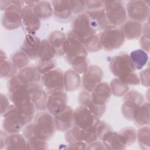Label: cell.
Listing matches in <instances>:
<instances>
[{
    "label": "cell",
    "mask_w": 150,
    "mask_h": 150,
    "mask_svg": "<svg viewBox=\"0 0 150 150\" xmlns=\"http://www.w3.org/2000/svg\"><path fill=\"white\" fill-rule=\"evenodd\" d=\"M66 40V36L62 32L55 30L50 34L48 41L54 52L55 56H64V45Z\"/></svg>",
    "instance_id": "25"
},
{
    "label": "cell",
    "mask_w": 150,
    "mask_h": 150,
    "mask_svg": "<svg viewBox=\"0 0 150 150\" xmlns=\"http://www.w3.org/2000/svg\"><path fill=\"white\" fill-rule=\"evenodd\" d=\"M124 84L129 86V85H139L140 84L139 78L138 75L135 73H130L128 75H126L122 77L119 79Z\"/></svg>",
    "instance_id": "42"
},
{
    "label": "cell",
    "mask_w": 150,
    "mask_h": 150,
    "mask_svg": "<svg viewBox=\"0 0 150 150\" xmlns=\"http://www.w3.org/2000/svg\"><path fill=\"white\" fill-rule=\"evenodd\" d=\"M129 57L137 70H141L146 65L148 60L147 53L141 49L132 51Z\"/></svg>",
    "instance_id": "32"
},
{
    "label": "cell",
    "mask_w": 150,
    "mask_h": 150,
    "mask_svg": "<svg viewBox=\"0 0 150 150\" xmlns=\"http://www.w3.org/2000/svg\"><path fill=\"white\" fill-rule=\"evenodd\" d=\"M67 105V96L63 91L49 95L46 110L53 116L63 111Z\"/></svg>",
    "instance_id": "17"
},
{
    "label": "cell",
    "mask_w": 150,
    "mask_h": 150,
    "mask_svg": "<svg viewBox=\"0 0 150 150\" xmlns=\"http://www.w3.org/2000/svg\"><path fill=\"white\" fill-rule=\"evenodd\" d=\"M125 39L134 40L139 38L142 32L141 23L132 20L126 21L120 28Z\"/></svg>",
    "instance_id": "24"
},
{
    "label": "cell",
    "mask_w": 150,
    "mask_h": 150,
    "mask_svg": "<svg viewBox=\"0 0 150 150\" xmlns=\"http://www.w3.org/2000/svg\"><path fill=\"white\" fill-rule=\"evenodd\" d=\"M106 149H124L127 148L119 134L112 129L108 130L100 138Z\"/></svg>",
    "instance_id": "21"
},
{
    "label": "cell",
    "mask_w": 150,
    "mask_h": 150,
    "mask_svg": "<svg viewBox=\"0 0 150 150\" xmlns=\"http://www.w3.org/2000/svg\"><path fill=\"white\" fill-rule=\"evenodd\" d=\"M100 120L99 119L92 126L80 129V138L81 141H83L87 144L94 142L98 139L97 136V127Z\"/></svg>",
    "instance_id": "33"
},
{
    "label": "cell",
    "mask_w": 150,
    "mask_h": 150,
    "mask_svg": "<svg viewBox=\"0 0 150 150\" xmlns=\"http://www.w3.org/2000/svg\"><path fill=\"white\" fill-rule=\"evenodd\" d=\"M144 103V97L141 93L135 90H129L125 95L121 106V113L128 120L132 121L134 112L136 108Z\"/></svg>",
    "instance_id": "12"
},
{
    "label": "cell",
    "mask_w": 150,
    "mask_h": 150,
    "mask_svg": "<svg viewBox=\"0 0 150 150\" xmlns=\"http://www.w3.org/2000/svg\"><path fill=\"white\" fill-rule=\"evenodd\" d=\"M11 61L18 69L21 70L28 66L30 58L22 50H19L12 54Z\"/></svg>",
    "instance_id": "36"
},
{
    "label": "cell",
    "mask_w": 150,
    "mask_h": 150,
    "mask_svg": "<svg viewBox=\"0 0 150 150\" xmlns=\"http://www.w3.org/2000/svg\"><path fill=\"white\" fill-rule=\"evenodd\" d=\"M80 128L74 125L70 129L66 131L64 135V138L66 141L68 143L81 141L80 138Z\"/></svg>",
    "instance_id": "40"
},
{
    "label": "cell",
    "mask_w": 150,
    "mask_h": 150,
    "mask_svg": "<svg viewBox=\"0 0 150 150\" xmlns=\"http://www.w3.org/2000/svg\"><path fill=\"white\" fill-rule=\"evenodd\" d=\"M111 95L110 84L105 81L100 83L90 93L91 101L98 106H106Z\"/></svg>",
    "instance_id": "18"
},
{
    "label": "cell",
    "mask_w": 150,
    "mask_h": 150,
    "mask_svg": "<svg viewBox=\"0 0 150 150\" xmlns=\"http://www.w3.org/2000/svg\"><path fill=\"white\" fill-rule=\"evenodd\" d=\"M33 123L42 138L46 141L50 139L56 130L54 116L48 111L38 112L34 117Z\"/></svg>",
    "instance_id": "5"
},
{
    "label": "cell",
    "mask_w": 150,
    "mask_h": 150,
    "mask_svg": "<svg viewBox=\"0 0 150 150\" xmlns=\"http://www.w3.org/2000/svg\"><path fill=\"white\" fill-rule=\"evenodd\" d=\"M97 31L93 21L84 12L75 18L71 25V29L69 33L82 44L97 35Z\"/></svg>",
    "instance_id": "3"
},
{
    "label": "cell",
    "mask_w": 150,
    "mask_h": 150,
    "mask_svg": "<svg viewBox=\"0 0 150 150\" xmlns=\"http://www.w3.org/2000/svg\"><path fill=\"white\" fill-rule=\"evenodd\" d=\"M105 149L103 142L96 141L87 145V149Z\"/></svg>",
    "instance_id": "47"
},
{
    "label": "cell",
    "mask_w": 150,
    "mask_h": 150,
    "mask_svg": "<svg viewBox=\"0 0 150 150\" xmlns=\"http://www.w3.org/2000/svg\"><path fill=\"white\" fill-rule=\"evenodd\" d=\"M23 1H12V3L4 12L2 25L7 30H13L22 25L21 13Z\"/></svg>",
    "instance_id": "6"
},
{
    "label": "cell",
    "mask_w": 150,
    "mask_h": 150,
    "mask_svg": "<svg viewBox=\"0 0 150 150\" xmlns=\"http://www.w3.org/2000/svg\"><path fill=\"white\" fill-rule=\"evenodd\" d=\"M140 83L145 87H148L149 86V67L141 71L139 73Z\"/></svg>",
    "instance_id": "43"
},
{
    "label": "cell",
    "mask_w": 150,
    "mask_h": 150,
    "mask_svg": "<svg viewBox=\"0 0 150 150\" xmlns=\"http://www.w3.org/2000/svg\"><path fill=\"white\" fill-rule=\"evenodd\" d=\"M87 144L83 141H77L75 142L69 143L68 149H87Z\"/></svg>",
    "instance_id": "46"
},
{
    "label": "cell",
    "mask_w": 150,
    "mask_h": 150,
    "mask_svg": "<svg viewBox=\"0 0 150 150\" xmlns=\"http://www.w3.org/2000/svg\"><path fill=\"white\" fill-rule=\"evenodd\" d=\"M73 118L74 125L81 129L92 126L99 120L88 109L82 105H80L74 111Z\"/></svg>",
    "instance_id": "15"
},
{
    "label": "cell",
    "mask_w": 150,
    "mask_h": 150,
    "mask_svg": "<svg viewBox=\"0 0 150 150\" xmlns=\"http://www.w3.org/2000/svg\"><path fill=\"white\" fill-rule=\"evenodd\" d=\"M54 52L48 40L43 39L41 41L38 57L41 62H49L53 60Z\"/></svg>",
    "instance_id": "35"
},
{
    "label": "cell",
    "mask_w": 150,
    "mask_h": 150,
    "mask_svg": "<svg viewBox=\"0 0 150 150\" xmlns=\"http://www.w3.org/2000/svg\"><path fill=\"white\" fill-rule=\"evenodd\" d=\"M52 6L54 17L61 21L70 20L74 15H80L86 11V1H52Z\"/></svg>",
    "instance_id": "2"
},
{
    "label": "cell",
    "mask_w": 150,
    "mask_h": 150,
    "mask_svg": "<svg viewBox=\"0 0 150 150\" xmlns=\"http://www.w3.org/2000/svg\"><path fill=\"white\" fill-rule=\"evenodd\" d=\"M48 148L47 141L40 138H32L26 140V149H46Z\"/></svg>",
    "instance_id": "39"
},
{
    "label": "cell",
    "mask_w": 150,
    "mask_h": 150,
    "mask_svg": "<svg viewBox=\"0 0 150 150\" xmlns=\"http://www.w3.org/2000/svg\"><path fill=\"white\" fill-rule=\"evenodd\" d=\"M118 132L127 147L134 144L137 140V131L133 127H127L123 128Z\"/></svg>",
    "instance_id": "38"
},
{
    "label": "cell",
    "mask_w": 150,
    "mask_h": 150,
    "mask_svg": "<svg viewBox=\"0 0 150 150\" xmlns=\"http://www.w3.org/2000/svg\"><path fill=\"white\" fill-rule=\"evenodd\" d=\"M56 66V62L54 60L49 62L39 61L36 67L39 72L41 74H44L49 71L54 69Z\"/></svg>",
    "instance_id": "41"
},
{
    "label": "cell",
    "mask_w": 150,
    "mask_h": 150,
    "mask_svg": "<svg viewBox=\"0 0 150 150\" xmlns=\"http://www.w3.org/2000/svg\"><path fill=\"white\" fill-rule=\"evenodd\" d=\"M110 87L111 94L116 97L124 96L129 90V86L118 78H115L111 80Z\"/></svg>",
    "instance_id": "37"
},
{
    "label": "cell",
    "mask_w": 150,
    "mask_h": 150,
    "mask_svg": "<svg viewBox=\"0 0 150 150\" xmlns=\"http://www.w3.org/2000/svg\"><path fill=\"white\" fill-rule=\"evenodd\" d=\"M148 125L141 127L137 132V139L141 149H149L150 147V134Z\"/></svg>",
    "instance_id": "34"
},
{
    "label": "cell",
    "mask_w": 150,
    "mask_h": 150,
    "mask_svg": "<svg viewBox=\"0 0 150 150\" xmlns=\"http://www.w3.org/2000/svg\"><path fill=\"white\" fill-rule=\"evenodd\" d=\"M21 18L22 25L28 34L34 35L40 28V19L35 13L32 6L25 5L22 7Z\"/></svg>",
    "instance_id": "14"
},
{
    "label": "cell",
    "mask_w": 150,
    "mask_h": 150,
    "mask_svg": "<svg viewBox=\"0 0 150 150\" xmlns=\"http://www.w3.org/2000/svg\"><path fill=\"white\" fill-rule=\"evenodd\" d=\"M86 13L94 22L98 30L104 31L111 28L106 18L104 5L96 8L86 10Z\"/></svg>",
    "instance_id": "22"
},
{
    "label": "cell",
    "mask_w": 150,
    "mask_h": 150,
    "mask_svg": "<svg viewBox=\"0 0 150 150\" xmlns=\"http://www.w3.org/2000/svg\"><path fill=\"white\" fill-rule=\"evenodd\" d=\"M132 121L134 124L138 127L148 125L149 123V102H144L136 108L133 114Z\"/></svg>",
    "instance_id": "27"
},
{
    "label": "cell",
    "mask_w": 150,
    "mask_h": 150,
    "mask_svg": "<svg viewBox=\"0 0 150 150\" xmlns=\"http://www.w3.org/2000/svg\"><path fill=\"white\" fill-rule=\"evenodd\" d=\"M74 110L69 105L61 112L54 115L56 130L66 132L74 126Z\"/></svg>",
    "instance_id": "19"
},
{
    "label": "cell",
    "mask_w": 150,
    "mask_h": 150,
    "mask_svg": "<svg viewBox=\"0 0 150 150\" xmlns=\"http://www.w3.org/2000/svg\"><path fill=\"white\" fill-rule=\"evenodd\" d=\"M103 77V71L101 67L97 65L88 66L82 76L83 88L85 91L91 93L95 87L101 82Z\"/></svg>",
    "instance_id": "13"
},
{
    "label": "cell",
    "mask_w": 150,
    "mask_h": 150,
    "mask_svg": "<svg viewBox=\"0 0 150 150\" xmlns=\"http://www.w3.org/2000/svg\"><path fill=\"white\" fill-rule=\"evenodd\" d=\"M78 101L80 105L86 107L97 118H100L105 111L106 106H98L94 104L91 99L90 93L85 90L80 92Z\"/></svg>",
    "instance_id": "23"
},
{
    "label": "cell",
    "mask_w": 150,
    "mask_h": 150,
    "mask_svg": "<svg viewBox=\"0 0 150 150\" xmlns=\"http://www.w3.org/2000/svg\"><path fill=\"white\" fill-rule=\"evenodd\" d=\"M10 104H9V100L6 96L3 93L1 94V114L3 115L6 112Z\"/></svg>",
    "instance_id": "45"
},
{
    "label": "cell",
    "mask_w": 150,
    "mask_h": 150,
    "mask_svg": "<svg viewBox=\"0 0 150 150\" xmlns=\"http://www.w3.org/2000/svg\"><path fill=\"white\" fill-rule=\"evenodd\" d=\"M33 9L37 16L42 19H47L53 14L52 6L49 1H38Z\"/></svg>",
    "instance_id": "31"
},
{
    "label": "cell",
    "mask_w": 150,
    "mask_h": 150,
    "mask_svg": "<svg viewBox=\"0 0 150 150\" xmlns=\"http://www.w3.org/2000/svg\"><path fill=\"white\" fill-rule=\"evenodd\" d=\"M81 83L79 73L73 70L69 69L63 74L64 89L67 91H73L79 88Z\"/></svg>",
    "instance_id": "29"
},
{
    "label": "cell",
    "mask_w": 150,
    "mask_h": 150,
    "mask_svg": "<svg viewBox=\"0 0 150 150\" xmlns=\"http://www.w3.org/2000/svg\"><path fill=\"white\" fill-rule=\"evenodd\" d=\"M127 17L139 23L146 22L149 16V5L145 1H130L125 6Z\"/></svg>",
    "instance_id": "11"
},
{
    "label": "cell",
    "mask_w": 150,
    "mask_h": 150,
    "mask_svg": "<svg viewBox=\"0 0 150 150\" xmlns=\"http://www.w3.org/2000/svg\"><path fill=\"white\" fill-rule=\"evenodd\" d=\"M26 86L36 109L41 111L46 110V103L49 94L43 90L42 86L38 83L26 84Z\"/></svg>",
    "instance_id": "16"
},
{
    "label": "cell",
    "mask_w": 150,
    "mask_h": 150,
    "mask_svg": "<svg viewBox=\"0 0 150 150\" xmlns=\"http://www.w3.org/2000/svg\"><path fill=\"white\" fill-rule=\"evenodd\" d=\"M139 45L141 47V49L145 52H149V36L145 35H141L139 37Z\"/></svg>",
    "instance_id": "44"
},
{
    "label": "cell",
    "mask_w": 150,
    "mask_h": 150,
    "mask_svg": "<svg viewBox=\"0 0 150 150\" xmlns=\"http://www.w3.org/2000/svg\"><path fill=\"white\" fill-rule=\"evenodd\" d=\"M4 145L6 150L26 149V139L19 132L10 134L5 137Z\"/></svg>",
    "instance_id": "28"
},
{
    "label": "cell",
    "mask_w": 150,
    "mask_h": 150,
    "mask_svg": "<svg viewBox=\"0 0 150 150\" xmlns=\"http://www.w3.org/2000/svg\"><path fill=\"white\" fill-rule=\"evenodd\" d=\"M19 80L24 84L39 83L41 80V74L36 66H28L19 70L17 74Z\"/></svg>",
    "instance_id": "26"
},
{
    "label": "cell",
    "mask_w": 150,
    "mask_h": 150,
    "mask_svg": "<svg viewBox=\"0 0 150 150\" xmlns=\"http://www.w3.org/2000/svg\"><path fill=\"white\" fill-rule=\"evenodd\" d=\"M1 78H11L17 75L18 69L14 66L11 61L7 59L5 53L1 52Z\"/></svg>",
    "instance_id": "30"
},
{
    "label": "cell",
    "mask_w": 150,
    "mask_h": 150,
    "mask_svg": "<svg viewBox=\"0 0 150 150\" xmlns=\"http://www.w3.org/2000/svg\"><path fill=\"white\" fill-rule=\"evenodd\" d=\"M63 74L62 70L58 68L42 74V83L49 95L63 91Z\"/></svg>",
    "instance_id": "9"
},
{
    "label": "cell",
    "mask_w": 150,
    "mask_h": 150,
    "mask_svg": "<svg viewBox=\"0 0 150 150\" xmlns=\"http://www.w3.org/2000/svg\"><path fill=\"white\" fill-rule=\"evenodd\" d=\"M110 69L112 74L120 79L135 71V68L130 59L129 55L123 53L111 58Z\"/></svg>",
    "instance_id": "8"
},
{
    "label": "cell",
    "mask_w": 150,
    "mask_h": 150,
    "mask_svg": "<svg viewBox=\"0 0 150 150\" xmlns=\"http://www.w3.org/2000/svg\"><path fill=\"white\" fill-rule=\"evenodd\" d=\"M105 15L112 27L122 25L127 19L125 7L121 1H103Z\"/></svg>",
    "instance_id": "4"
},
{
    "label": "cell",
    "mask_w": 150,
    "mask_h": 150,
    "mask_svg": "<svg viewBox=\"0 0 150 150\" xmlns=\"http://www.w3.org/2000/svg\"><path fill=\"white\" fill-rule=\"evenodd\" d=\"M101 47L106 51H112L120 48L125 42V38L120 29L110 28L99 35Z\"/></svg>",
    "instance_id": "7"
},
{
    "label": "cell",
    "mask_w": 150,
    "mask_h": 150,
    "mask_svg": "<svg viewBox=\"0 0 150 150\" xmlns=\"http://www.w3.org/2000/svg\"><path fill=\"white\" fill-rule=\"evenodd\" d=\"M3 117L2 129L5 133L8 134L19 133L25 127V124L13 104L9 105Z\"/></svg>",
    "instance_id": "10"
},
{
    "label": "cell",
    "mask_w": 150,
    "mask_h": 150,
    "mask_svg": "<svg viewBox=\"0 0 150 150\" xmlns=\"http://www.w3.org/2000/svg\"><path fill=\"white\" fill-rule=\"evenodd\" d=\"M87 53L83 45L68 33L64 45V59L79 74H83L88 67Z\"/></svg>",
    "instance_id": "1"
},
{
    "label": "cell",
    "mask_w": 150,
    "mask_h": 150,
    "mask_svg": "<svg viewBox=\"0 0 150 150\" xmlns=\"http://www.w3.org/2000/svg\"><path fill=\"white\" fill-rule=\"evenodd\" d=\"M41 41L39 37L34 35L27 34L23 40L21 50L25 52L30 59H36L38 57Z\"/></svg>",
    "instance_id": "20"
}]
</instances>
